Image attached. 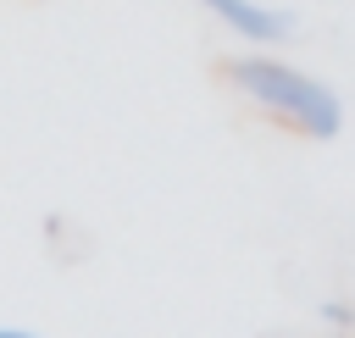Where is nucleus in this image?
<instances>
[{
	"mask_svg": "<svg viewBox=\"0 0 355 338\" xmlns=\"http://www.w3.org/2000/svg\"><path fill=\"white\" fill-rule=\"evenodd\" d=\"M222 78H227L261 116L283 122V127L300 133V139H316V144H322V139H333V133L344 127L338 94H333L322 78H311V72L277 61V55H233V61H222Z\"/></svg>",
	"mask_w": 355,
	"mask_h": 338,
	"instance_id": "f257e3e1",
	"label": "nucleus"
},
{
	"mask_svg": "<svg viewBox=\"0 0 355 338\" xmlns=\"http://www.w3.org/2000/svg\"><path fill=\"white\" fill-rule=\"evenodd\" d=\"M194 6H205L222 28H233V33L250 39V44H283V39L294 33V17H288V11H272V6H261V0H194Z\"/></svg>",
	"mask_w": 355,
	"mask_h": 338,
	"instance_id": "f03ea898",
	"label": "nucleus"
},
{
	"mask_svg": "<svg viewBox=\"0 0 355 338\" xmlns=\"http://www.w3.org/2000/svg\"><path fill=\"white\" fill-rule=\"evenodd\" d=\"M322 316H327V321H338V327H349V321H355V310H349V305H333V299L322 305Z\"/></svg>",
	"mask_w": 355,
	"mask_h": 338,
	"instance_id": "7ed1b4c3",
	"label": "nucleus"
},
{
	"mask_svg": "<svg viewBox=\"0 0 355 338\" xmlns=\"http://www.w3.org/2000/svg\"><path fill=\"white\" fill-rule=\"evenodd\" d=\"M0 338H44V332H28V327H0Z\"/></svg>",
	"mask_w": 355,
	"mask_h": 338,
	"instance_id": "20e7f679",
	"label": "nucleus"
}]
</instances>
